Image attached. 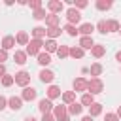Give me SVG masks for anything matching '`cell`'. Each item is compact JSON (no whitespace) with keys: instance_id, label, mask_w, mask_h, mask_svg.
I'll use <instances>...</instances> for the list:
<instances>
[{"instance_id":"6da1fadb","label":"cell","mask_w":121,"mask_h":121,"mask_svg":"<svg viewBox=\"0 0 121 121\" xmlns=\"http://www.w3.org/2000/svg\"><path fill=\"white\" fill-rule=\"evenodd\" d=\"M87 91H89V95H100L102 91H104V83H102V79L100 78H91L89 81H87Z\"/></svg>"},{"instance_id":"7a4b0ae2","label":"cell","mask_w":121,"mask_h":121,"mask_svg":"<svg viewBox=\"0 0 121 121\" xmlns=\"http://www.w3.org/2000/svg\"><path fill=\"white\" fill-rule=\"evenodd\" d=\"M42 47H43V40H30L28 42V45H26V49H25V53H26V57L30 55H36L38 57V53L42 51Z\"/></svg>"},{"instance_id":"3957f363","label":"cell","mask_w":121,"mask_h":121,"mask_svg":"<svg viewBox=\"0 0 121 121\" xmlns=\"http://www.w3.org/2000/svg\"><path fill=\"white\" fill-rule=\"evenodd\" d=\"M13 81L25 89V87H28V83H30V74H28L26 70H21V72H17V74L13 76Z\"/></svg>"},{"instance_id":"277c9868","label":"cell","mask_w":121,"mask_h":121,"mask_svg":"<svg viewBox=\"0 0 121 121\" xmlns=\"http://www.w3.org/2000/svg\"><path fill=\"white\" fill-rule=\"evenodd\" d=\"M66 19H68V25H74V26H76V25L81 21V13L72 6V8L66 9Z\"/></svg>"},{"instance_id":"5b68a950","label":"cell","mask_w":121,"mask_h":121,"mask_svg":"<svg viewBox=\"0 0 121 121\" xmlns=\"http://www.w3.org/2000/svg\"><path fill=\"white\" fill-rule=\"evenodd\" d=\"M47 9L57 15V13H60V11L64 9V4H62L60 0H49V2H47Z\"/></svg>"},{"instance_id":"8992f818","label":"cell","mask_w":121,"mask_h":121,"mask_svg":"<svg viewBox=\"0 0 121 121\" xmlns=\"http://www.w3.org/2000/svg\"><path fill=\"white\" fill-rule=\"evenodd\" d=\"M36 95H38V93H36V89H34V87H25V89H23V93H21V98H23V100H26V102H32V100L36 98Z\"/></svg>"},{"instance_id":"52a82bcc","label":"cell","mask_w":121,"mask_h":121,"mask_svg":"<svg viewBox=\"0 0 121 121\" xmlns=\"http://www.w3.org/2000/svg\"><path fill=\"white\" fill-rule=\"evenodd\" d=\"M38 108H40L42 113H51V112H53V102H51L49 98H42V100L38 102Z\"/></svg>"},{"instance_id":"ba28073f","label":"cell","mask_w":121,"mask_h":121,"mask_svg":"<svg viewBox=\"0 0 121 121\" xmlns=\"http://www.w3.org/2000/svg\"><path fill=\"white\" fill-rule=\"evenodd\" d=\"M87 91V79L85 78H76L74 79V93H83Z\"/></svg>"},{"instance_id":"9c48e42d","label":"cell","mask_w":121,"mask_h":121,"mask_svg":"<svg viewBox=\"0 0 121 121\" xmlns=\"http://www.w3.org/2000/svg\"><path fill=\"white\" fill-rule=\"evenodd\" d=\"M8 106H9L13 112H17V110L23 108V98H21V96H11V98H8Z\"/></svg>"},{"instance_id":"30bf717a","label":"cell","mask_w":121,"mask_h":121,"mask_svg":"<svg viewBox=\"0 0 121 121\" xmlns=\"http://www.w3.org/2000/svg\"><path fill=\"white\" fill-rule=\"evenodd\" d=\"M93 45H95V40L91 38V36H81L79 38V47L85 51V49H93Z\"/></svg>"},{"instance_id":"8fae6325","label":"cell","mask_w":121,"mask_h":121,"mask_svg":"<svg viewBox=\"0 0 121 121\" xmlns=\"http://www.w3.org/2000/svg\"><path fill=\"white\" fill-rule=\"evenodd\" d=\"M53 79H55V74H53L51 70L43 68V70L40 72V81H42V83H51Z\"/></svg>"},{"instance_id":"7c38bea8","label":"cell","mask_w":121,"mask_h":121,"mask_svg":"<svg viewBox=\"0 0 121 121\" xmlns=\"http://www.w3.org/2000/svg\"><path fill=\"white\" fill-rule=\"evenodd\" d=\"M66 112H68V115H79V113L83 112V106H81L79 102H74V104L66 106Z\"/></svg>"},{"instance_id":"4fadbf2b","label":"cell","mask_w":121,"mask_h":121,"mask_svg":"<svg viewBox=\"0 0 121 121\" xmlns=\"http://www.w3.org/2000/svg\"><path fill=\"white\" fill-rule=\"evenodd\" d=\"M59 23H60V17L55 15V13H49V15L45 17V25H47V28H51V26H59Z\"/></svg>"},{"instance_id":"5bb4252c","label":"cell","mask_w":121,"mask_h":121,"mask_svg":"<svg viewBox=\"0 0 121 121\" xmlns=\"http://www.w3.org/2000/svg\"><path fill=\"white\" fill-rule=\"evenodd\" d=\"M28 34L25 32V30H19L17 32V36H15V43H19V45H28Z\"/></svg>"},{"instance_id":"9a60e30c","label":"cell","mask_w":121,"mask_h":121,"mask_svg":"<svg viewBox=\"0 0 121 121\" xmlns=\"http://www.w3.org/2000/svg\"><path fill=\"white\" fill-rule=\"evenodd\" d=\"M60 96H62L64 106H70V104H74V102H76V93H74V91H66V93H62Z\"/></svg>"},{"instance_id":"2e32d148","label":"cell","mask_w":121,"mask_h":121,"mask_svg":"<svg viewBox=\"0 0 121 121\" xmlns=\"http://www.w3.org/2000/svg\"><path fill=\"white\" fill-rule=\"evenodd\" d=\"M60 26H51V28H45V36L49 38V40H55V38H59L60 36Z\"/></svg>"},{"instance_id":"e0dca14e","label":"cell","mask_w":121,"mask_h":121,"mask_svg":"<svg viewBox=\"0 0 121 121\" xmlns=\"http://www.w3.org/2000/svg\"><path fill=\"white\" fill-rule=\"evenodd\" d=\"M43 47H45V53H57V49H59V45H57V42L55 40H45L43 42Z\"/></svg>"},{"instance_id":"ac0fdd59","label":"cell","mask_w":121,"mask_h":121,"mask_svg":"<svg viewBox=\"0 0 121 121\" xmlns=\"http://www.w3.org/2000/svg\"><path fill=\"white\" fill-rule=\"evenodd\" d=\"M91 53H93V57H95V59H100V57H104L106 47H104V45H100V43H95V45H93V49H91Z\"/></svg>"},{"instance_id":"d6986e66","label":"cell","mask_w":121,"mask_h":121,"mask_svg":"<svg viewBox=\"0 0 121 121\" xmlns=\"http://www.w3.org/2000/svg\"><path fill=\"white\" fill-rule=\"evenodd\" d=\"M49 62H51V55L45 53V51H40V53H38V64H40V66H47Z\"/></svg>"},{"instance_id":"ffe728a7","label":"cell","mask_w":121,"mask_h":121,"mask_svg":"<svg viewBox=\"0 0 121 121\" xmlns=\"http://www.w3.org/2000/svg\"><path fill=\"white\" fill-rule=\"evenodd\" d=\"M59 96H60V87H57V85H49V87H47V98L53 100V98H59Z\"/></svg>"},{"instance_id":"44dd1931","label":"cell","mask_w":121,"mask_h":121,"mask_svg":"<svg viewBox=\"0 0 121 121\" xmlns=\"http://www.w3.org/2000/svg\"><path fill=\"white\" fill-rule=\"evenodd\" d=\"M93 30H95V25H91V23H83V25L78 28V32H81L83 36H91Z\"/></svg>"},{"instance_id":"7402d4cb","label":"cell","mask_w":121,"mask_h":121,"mask_svg":"<svg viewBox=\"0 0 121 121\" xmlns=\"http://www.w3.org/2000/svg\"><path fill=\"white\" fill-rule=\"evenodd\" d=\"M85 55V51L79 47V45H76V47H70V51H68V57H72V59H81Z\"/></svg>"},{"instance_id":"603a6c76","label":"cell","mask_w":121,"mask_h":121,"mask_svg":"<svg viewBox=\"0 0 121 121\" xmlns=\"http://www.w3.org/2000/svg\"><path fill=\"white\" fill-rule=\"evenodd\" d=\"M100 113H102V104L93 102V104L89 106V115H91V117H96V115H100Z\"/></svg>"},{"instance_id":"cb8c5ba5","label":"cell","mask_w":121,"mask_h":121,"mask_svg":"<svg viewBox=\"0 0 121 121\" xmlns=\"http://www.w3.org/2000/svg\"><path fill=\"white\" fill-rule=\"evenodd\" d=\"M32 36H34V40H43L45 38V26H34Z\"/></svg>"},{"instance_id":"d4e9b609","label":"cell","mask_w":121,"mask_h":121,"mask_svg":"<svg viewBox=\"0 0 121 121\" xmlns=\"http://www.w3.org/2000/svg\"><path fill=\"white\" fill-rule=\"evenodd\" d=\"M11 47H15V38L13 36H4V40H2V49H11Z\"/></svg>"},{"instance_id":"484cf974","label":"cell","mask_w":121,"mask_h":121,"mask_svg":"<svg viewBox=\"0 0 121 121\" xmlns=\"http://www.w3.org/2000/svg\"><path fill=\"white\" fill-rule=\"evenodd\" d=\"M102 70H104V68H102L100 62H95V64H91V68H89V72H91L93 78H98V76L102 74Z\"/></svg>"},{"instance_id":"4316f807","label":"cell","mask_w":121,"mask_h":121,"mask_svg":"<svg viewBox=\"0 0 121 121\" xmlns=\"http://www.w3.org/2000/svg\"><path fill=\"white\" fill-rule=\"evenodd\" d=\"M93 102H95V96H93V95H89V93H83V95H81V100H79L81 106H87V108H89Z\"/></svg>"},{"instance_id":"83f0119b","label":"cell","mask_w":121,"mask_h":121,"mask_svg":"<svg viewBox=\"0 0 121 121\" xmlns=\"http://www.w3.org/2000/svg\"><path fill=\"white\" fill-rule=\"evenodd\" d=\"M53 117L55 119H59V117H62V115H66L68 112H66V106H53Z\"/></svg>"},{"instance_id":"f1b7e54d","label":"cell","mask_w":121,"mask_h":121,"mask_svg":"<svg viewBox=\"0 0 121 121\" xmlns=\"http://www.w3.org/2000/svg\"><path fill=\"white\" fill-rule=\"evenodd\" d=\"M112 8V2L110 0H96V9H100V11H108Z\"/></svg>"},{"instance_id":"f546056e","label":"cell","mask_w":121,"mask_h":121,"mask_svg":"<svg viewBox=\"0 0 121 121\" xmlns=\"http://www.w3.org/2000/svg\"><path fill=\"white\" fill-rule=\"evenodd\" d=\"M106 26H108V32H119V23L115 21V19H110V21H106Z\"/></svg>"},{"instance_id":"4dcf8cb0","label":"cell","mask_w":121,"mask_h":121,"mask_svg":"<svg viewBox=\"0 0 121 121\" xmlns=\"http://www.w3.org/2000/svg\"><path fill=\"white\" fill-rule=\"evenodd\" d=\"M13 60H15L17 64H25V62H26V53H25V51H15Z\"/></svg>"},{"instance_id":"1f68e13d","label":"cell","mask_w":121,"mask_h":121,"mask_svg":"<svg viewBox=\"0 0 121 121\" xmlns=\"http://www.w3.org/2000/svg\"><path fill=\"white\" fill-rule=\"evenodd\" d=\"M68 51H70V47H68V45H59V49H57L59 59H66V57H68Z\"/></svg>"},{"instance_id":"d6a6232c","label":"cell","mask_w":121,"mask_h":121,"mask_svg":"<svg viewBox=\"0 0 121 121\" xmlns=\"http://www.w3.org/2000/svg\"><path fill=\"white\" fill-rule=\"evenodd\" d=\"M32 17H34L36 21H42V19H45V17H47V13H45V9H43V8H40V9H36V11H34V15H32Z\"/></svg>"},{"instance_id":"836d02e7","label":"cell","mask_w":121,"mask_h":121,"mask_svg":"<svg viewBox=\"0 0 121 121\" xmlns=\"http://www.w3.org/2000/svg\"><path fill=\"white\" fill-rule=\"evenodd\" d=\"M96 30H98L100 34H106V32H108V26H106V21H104V19L96 23Z\"/></svg>"},{"instance_id":"e575fe53","label":"cell","mask_w":121,"mask_h":121,"mask_svg":"<svg viewBox=\"0 0 121 121\" xmlns=\"http://www.w3.org/2000/svg\"><path fill=\"white\" fill-rule=\"evenodd\" d=\"M62 30H66V34H68V36H76V34H78V28H76L74 25H66Z\"/></svg>"},{"instance_id":"d590c367","label":"cell","mask_w":121,"mask_h":121,"mask_svg":"<svg viewBox=\"0 0 121 121\" xmlns=\"http://www.w3.org/2000/svg\"><path fill=\"white\" fill-rule=\"evenodd\" d=\"M13 83H15V81H13V76H8V74H6V76L2 78V85H4V87H9V85H13Z\"/></svg>"},{"instance_id":"8d00e7d4","label":"cell","mask_w":121,"mask_h":121,"mask_svg":"<svg viewBox=\"0 0 121 121\" xmlns=\"http://www.w3.org/2000/svg\"><path fill=\"white\" fill-rule=\"evenodd\" d=\"M28 6L36 11V9H40V8H42V2H40V0H30V2H28Z\"/></svg>"},{"instance_id":"74e56055","label":"cell","mask_w":121,"mask_h":121,"mask_svg":"<svg viewBox=\"0 0 121 121\" xmlns=\"http://www.w3.org/2000/svg\"><path fill=\"white\" fill-rule=\"evenodd\" d=\"M74 8L79 11V9H83V8H87V2L85 0H78V2H74Z\"/></svg>"},{"instance_id":"f35d334b","label":"cell","mask_w":121,"mask_h":121,"mask_svg":"<svg viewBox=\"0 0 121 121\" xmlns=\"http://www.w3.org/2000/svg\"><path fill=\"white\" fill-rule=\"evenodd\" d=\"M4 60H8V51L0 47V64H4Z\"/></svg>"},{"instance_id":"ab89813d","label":"cell","mask_w":121,"mask_h":121,"mask_svg":"<svg viewBox=\"0 0 121 121\" xmlns=\"http://www.w3.org/2000/svg\"><path fill=\"white\" fill-rule=\"evenodd\" d=\"M104 121H119V117H117L115 113H106V117H104Z\"/></svg>"},{"instance_id":"60d3db41","label":"cell","mask_w":121,"mask_h":121,"mask_svg":"<svg viewBox=\"0 0 121 121\" xmlns=\"http://www.w3.org/2000/svg\"><path fill=\"white\" fill-rule=\"evenodd\" d=\"M6 106H8V98H6V96H2V95H0V112H2V110H4V108H6Z\"/></svg>"},{"instance_id":"b9f144b4","label":"cell","mask_w":121,"mask_h":121,"mask_svg":"<svg viewBox=\"0 0 121 121\" xmlns=\"http://www.w3.org/2000/svg\"><path fill=\"white\" fill-rule=\"evenodd\" d=\"M42 121H55V117H53V113H43Z\"/></svg>"},{"instance_id":"7bdbcfd3","label":"cell","mask_w":121,"mask_h":121,"mask_svg":"<svg viewBox=\"0 0 121 121\" xmlns=\"http://www.w3.org/2000/svg\"><path fill=\"white\" fill-rule=\"evenodd\" d=\"M4 76H6V66H4V64H0V79H2Z\"/></svg>"},{"instance_id":"ee69618b","label":"cell","mask_w":121,"mask_h":121,"mask_svg":"<svg viewBox=\"0 0 121 121\" xmlns=\"http://www.w3.org/2000/svg\"><path fill=\"white\" fill-rule=\"evenodd\" d=\"M55 121H70V115L66 113V115H62V117H59V119H55Z\"/></svg>"},{"instance_id":"f6af8a7d","label":"cell","mask_w":121,"mask_h":121,"mask_svg":"<svg viewBox=\"0 0 121 121\" xmlns=\"http://www.w3.org/2000/svg\"><path fill=\"white\" fill-rule=\"evenodd\" d=\"M115 60L121 64V51H117V53H115Z\"/></svg>"},{"instance_id":"bcb514c9","label":"cell","mask_w":121,"mask_h":121,"mask_svg":"<svg viewBox=\"0 0 121 121\" xmlns=\"http://www.w3.org/2000/svg\"><path fill=\"white\" fill-rule=\"evenodd\" d=\"M115 115H117V117H119V119H121V106H119V108H117V112H115Z\"/></svg>"},{"instance_id":"7dc6e473","label":"cell","mask_w":121,"mask_h":121,"mask_svg":"<svg viewBox=\"0 0 121 121\" xmlns=\"http://www.w3.org/2000/svg\"><path fill=\"white\" fill-rule=\"evenodd\" d=\"M81 121H93V117H91V115H85V117H83Z\"/></svg>"},{"instance_id":"c3c4849f","label":"cell","mask_w":121,"mask_h":121,"mask_svg":"<svg viewBox=\"0 0 121 121\" xmlns=\"http://www.w3.org/2000/svg\"><path fill=\"white\" fill-rule=\"evenodd\" d=\"M25 121H36V119H34L32 115H28V117H25Z\"/></svg>"},{"instance_id":"681fc988","label":"cell","mask_w":121,"mask_h":121,"mask_svg":"<svg viewBox=\"0 0 121 121\" xmlns=\"http://www.w3.org/2000/svg\"><path fill=\"white\" fill-rule=\"evenodd\" d=\"M119 34H121V28H119Z\"/></svg>"}]
</instances>
